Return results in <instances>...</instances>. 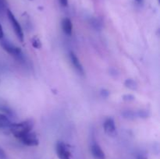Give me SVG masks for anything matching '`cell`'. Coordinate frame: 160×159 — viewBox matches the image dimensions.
Here are the masks:
<instances>
[{
  "label": "cell",
  "mask_w": 160,
  "mask_h": 159,
  "mask_svg": "<svg viewBox=\"0 0 160 159\" xmlns=\"http://www.w3.org/2000/svg\"><path fill=\"white\" fill-rule=\"evenodd\" d=\"M33 126L34 122L31 119H28L18 123H12L9 127V129L16 138L20 139L25 134L31 132Z\"/></svg>",
  "instance_id": "1"
},
{
  "label": "cell",
  "mask_w": 160,
  "mask_h": 159,
  "mask_svg": "<svg viewBox=\"0 0 160 159\" xmlns=\"http://www.w3.org/2000/svg\"><path fill=\"white\" fill-rule=\"evenodd\" d=\"M6 14H7V17L8 18H9V22H10L11 25H12L14 33H15V34L17 35V37H18L19 41L23 42V39H24V37H23V30H22L21 26H20V24L19 23L18 20L16 19L13 13H12L9 9H7V10H6Z\"/></svg>",
  "instance_id": "2"
},
{
  "label": "cell",
  "mask_w": 160,
  "mask_h": 159,
  "mask_svg": "<svg viewBox=\"0 0 160 159\" xmlns=\"http://www.w3.org/2000/svg\"><path fill=\"white\" fill-rule=\"evenodd\" d=\"M0 45H1L2 48H3V50H5L8 54L11 55L20 57L22 55L20 48L15 46L13 44H12L10 41H9L2 40L1 42H0Z\"/></svg>",
  "instance_id": "3"
},
{
  "label": "cell",
  "mask_w": 160,
  "mask_h": 159,
  "mask_svg": "<svg viewBox=\"0 0 160 159\" xmlns=\"http://www.w3.org/2000/svg\"><path fill=\"white\" fill-rule=\"evenodd\" d=\"M56 154L59 159H71V153L68 146L62 141H59L56 146Z\"/></svg>",
  "instance_id": "4"
},
{
  "label": "cell",
  "mask_w": 160,
  "mask_h": 159,
  "mask_svg": "<svg viewBox=\"0 0 160 159\" xmlns=\"http://www.w3.org/2000/svg\"><path fill=\"white\" fill-rule=\"evenodd\" d=\"M19 140L25 144L26 146H29V147H34V146H38L39 143V140L38 138L37 137L35 133L32 132H30L28 133L25 134L24 136L20 138Z\"/></svg>",
  "instance_id": "5"
},
{
  "label": "cell",
  "mask_w": 160,
  "mask_h": 159,
  "mask_svg": "<svg viewBox=\"0 0 160 159\" xmlns=\"http://www.w3.org/2000/svg\"><path fill=\"white\" fill-rule=\"evenodd\" d=\"M103 128L106 134L109 136H114L117 132L115 121L112 118H107L103 123Z\"/></svg>",
  "instance_id": "6"
},
{
  "label": "cell",
  "mask_w": 160,
  "mask_h": 159,
  "mask_svg": "<svg viewBox=\"0 0 160 159\" xmlns=\"http://www.w3.org/2000/svg\"><path fill=\"white\" fill-rule=\"evenodd\" d=\"M70 59L71 64L73 65V68L78 71V73H79L80 74L83 75L84 74V68H83V65H81V62H80L79 59L78 58V56L75 55L74 52L73 51H70Z\"/></svg>",
  "instance_id": "7"
},
{
  "label": "cell",
  "mask_w": 160,
  "mask_h": 159,
  "mask_svg": "<svg viewBox=\"0 0 160 159\" xmlns=\"http://www.w3.org/2000/svg\"><path fill=\"white\" fill-rule=\"evenodd\" d=\"M91 152H92V156L95 159H105L106 155H105L104 151L101 148V147L96 143H93L91 146Z\"/></svg>",
  "instance_id": "8"
},
{
  "label": "cell",
  "mask_w": 160,
  "mask_h": 159,
  "mask_svg": "<svg viewBox=\"0 0 160 159\" xmlns=\"http://www.w3.org/2000/svg\"><path fill=\"white\" fill-rule=\"evenodd\" d=\"M62 31L67 35H71L73 31V23L69 18H64L62 21Z\"/></svg>",
  "instance_id": "9"
},
{
  "label": "cell",
  "mask_w": 160,
  "mask_h": 159,
  "mask_svg": "<svg viewBox=\"0 0 160 159\" xmlns=\"http://www.w3.org/2000/svg\"><path fill=\"white\" fill-rule=\"evenodd\" d=\"M11 124L9 118L4 114L0 113V129H9Z\"/></svg>",
  "instance_id": "10"
},
{
  "label": "cell",
  "mask_w": 160,
  "mask_h": 159,
  "mask_svg": "<svg viewBox=\"0 0 160 159\" xmlns=\"http://www.w3.org/2000/svg\"><path fill=\"white\" fill-rule=\"evenodd\" d=\"M124 85L126 86V87L131 89V90H136L137 89V83L134 80L131 79H128L124 82Z\"/></svg>",
  "instance_id": "11"
},
{
  "label": "cell",
  "mask_w": 160,
  "mask_h": 159,
  "mask_svg": "<svg viewBox=\"0 0 160 159\" xmlns=\"http://www.w3.org/2000/svg\"><path fill=\"white\" fill-rule=\"evenodd\" d=\"M123 118H128V119H134L137 117V112H134L133 111H125L122 113Z\"/></svg>",
  "instance_id": "12"
},
{
  "label": "cell",
  "mask_w": 160,
  "mask_h": 159,
  "mask_svg": "<svg viewBox=\"0 0 160 159\" xmlns=\"http://www.w3.org/2000/svg\"><path fill=\"white\" fill-rule=\"evenodd\" d=\"M7 2L6 0H0V13L4 12V11L7 10Z\"/></svg>",
  "instance_id": "13"
},
{
  "label": "cell",
  "mask_w": 160,
  "mask_h": 159,
  "mask_svg": "<svg viewBox=\"0 0 160 159\" xmlns=\"http://www.w3.org/2000/svg\"><path fill=\"white\" fill-rule=\"evenodd\" d=\"M31 41H32V45L34 48H38H38H40L41 46H42V43H41L39 38H38L37 37H33V39Z\"/></svg>",
  "instance_id": "14"
},
{
  "label": "cell",
  "mask_w": 160,
  "mask_h": 159,
  "mask_svg": "<svg viewBox=\"0 0 160 159\" xmlns=\"http://www.w3.org/2000/svg\"><path fill=\"white\" fill-rule=\"evenodd\" d=\"M123 99L124 101H133L134 100V96L132 94H126V95H123Z\"/></svg>",
  "instance_id": "15"
},
{
  "label": "cell",
  "mask_w": 160,
  "mask_h": 159,
  "mask_svg": "<svg viewBox=\"0 0 160 159\" xmlns=\"http://www.w3.org/2000/svg\"><path fill=\"white\" fill-rule=\"evenodd\" d=\"M0 159H6V153L1 147H0Z\"/></svg>",
  "instance_id": "16"
},
{
  "label": "cell",
  "mask_w": 160,
  "mask_h": 159,
  "mask_svg": "<svg viewBox=\"0 0 160 159\" xmlns=\"http://www.w3.org/2000/svg\"><path fill=\"white\" fill-rule=\"evenodd\" d=\"M59 2L61 6H63V7H67L68 6V0H59Z\"/></svg>",
  "instance_id": "17"
},
{
  "label": "cell",
  "mask_w": 160,
  "mask_h": 159,
  "mask_svg": "<svg viewBox=\"0 0 160 159\" xmlns=\"http://www.w3.org/2000/svg\"><path fill=\"white\" fill-rule=\"evenodd\" d=\"M3 36H4V33H3L2 26L1 23H0V39H2Z\"/></svg>",
  "instance_id": "18"
},
{
  "label": "cell",
  "mask_w": 160,
  "mask_h": 159,
  "mask_svg": "<svg viewBox=\"0 0 160 159\" xmlns=\"http://www.w3.org/2000/svg\"><path fill=\"white\" fill-rule=\"evenodd\" d=\"M138 159H147V158L145 155H143V154H139L138 157Z\"/></svg>",
  "instance_id": "19"
},
{
  "label": "cell",
  "mask_w": 160,
  "mask_h": 159,
  "mask_svg": "<svg viewBox=\"0 0 160 159\" xmlns=\"http://www.w3.org/2000/svg\"><path fill=\"white\" fill-rule=\"evenodd\" d=\"M134 1H136L138 3H139V4H141V3H142V2H143V0H134Z\"/></svg>",
  "instance_id": "20"
},
{
  "label": "cell",
  "mask_w": 160,
  "mask_h": 159,
  "mask_svg": "<svg viewBox=\"0 0 160 159\" xmlns=\"http://www.w3.org/2000/svg\"><path fill=\"white\" fill-rule=\"evenodd\" d=\"M158 2H159V0H158Z\"/></svg>",
  "instance_id": "21"
}]
</instances>
